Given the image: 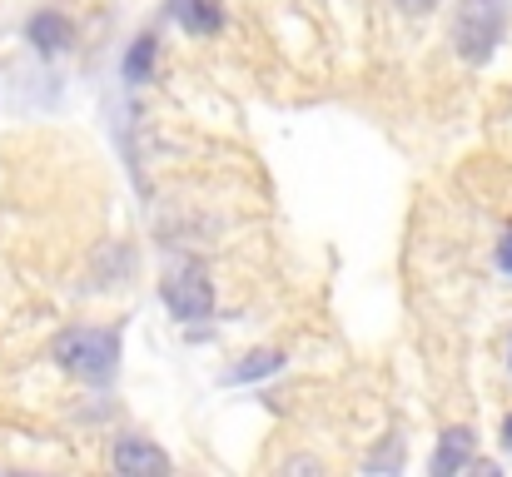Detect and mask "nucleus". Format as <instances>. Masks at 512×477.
Instances as JSON below:
<instances>
[{
	"label": "nucleus",
	"instance_id": "f257e3e1",
	"mask_svg": "<svg viewBox=\"0 0 512 477\" xmlns=\"http://www.w3.org/2000/svg\"><path fill=\"white\" fill-rule=\"evenodd\" d=\"M120 358H125L120 323H110V328L105 323H70L50 338V363L85 388H110L120 378Z\"/></svg>",
	"mask_w": 512,
	"mask_h": 477
},
{
	"label": "nucleus",
	"instance_id": "f03ea898",
	"mask_svg": "<svg viewBox=\"0 0 512 477\" xmlns=\"http://www.w3.org/2000/svg\"><path fill=\"white\" fill-rule=\"evenodd\" d=\"M512 0H458L453 5V55L463 65H488L508 40Z\"/></svg>",
	"mask_w": 512,
	"mask_h": 477
},
{
	"label": "nucleus",
	"instance_id": "7ed1b4c3",
	"mask_svg": "<svg viewBox=\"0 0 512 477\" xmlns=\"http://www.w3.org/2000/svg\"><path fill=\"white\" fill-rule=\"evenodd\" d=\"M160 304H165V309H170V318H174V323H184V328L209 323V318H214V309H219L209 269H204L199 259H179L174 269H165V279H160Z\"/></svg>",
	"mask_w": 512,
	"mask_h": 477
},
{
	"label": "nucleus",
	"instance_id": "20e7f679",
	"mask_svg": "<svg viewBox=\"0 0 512 477\" xmlns=\"http://www.w3.org/2000/svg\"><path fill=\"white\" fill-rule=\"evenodd\" d=\"M20 35H25V45H30L40 60H60V55L75 50V20H70L60 5H40V10H30L25 25H20Z\"/></svg>",
	"mask_w": 512,
	"mask_h": 477
},
{
	"label": "nucleus",
	"instance_id": "39448f33",
	"mask_svg": "<svg viewBox=\"0 0 512 477\" xmlns=\"http://www.w3.org/2000/svg\"><path fill=\"white\" fill-rule=\"evenodd\" d=\"M110 468L125 477H150V473H174V458L160 443L140 438V433H120L115 448H110Z\"/></svg>",
	"mask_w": 512,
	"mask_h": 477
},
{
	"label": "nucleus",
	"instance_id": "423d86ee",
	"mask_svg": "<svg viewBox=\"0 0 512 477\" xmlns=\"http://www.w3.org/2000/svg\"><path fill=\"white\" fill-rule=\"evenodd\" d=\"M473 458H478V428H473V423H453V428L438 433V448H433V458H428V473L458 477L473 468Z\"/></svg>",
	"mask_w": 512,
	"mask_h": 477
},
{
	"label": "nucleus",
	"instance_id": "0eeeda50",
	"mask_svg": "<svg viewBox=\"0 0 512 477\" xmlns=\"http://www.w3.org/2000/svg\"><path fill=\"white\" fill-rule=\"evenodd\" d=\"M170 10V20L189 35V40H214L219 30H224V0H170L165 5Z\"/></svg>",
	"mask_w": 512,
	"mask_h": 477
},
{
	"label": "nucleus",
	"instance_id": "6e6552de",
	"mask_svg": "<svg viewBox=\"0 0 512 477\" xmlns=\"http://www.w3.org/2000/svg\"><path fill=\"white\" fill-rule=\"evenodd\" d=\"M160 70V30H140L130 45H125V60H120V80L125 90H145Z\"/></svg>",
	"mask_w": 512,
	"mask_h": 477
},
{
	"label": "nucleus",
	"instance_id": "1a4fd4ad",
	"mask_svg": "<svg viewBox=\"0 0 512 477\" xmlns=\"http://www.w3.org/2000/svg\"><path fill=\"white\" fill-rule=\"evenodd\" d=\"M289 368V353L284 348H254V353H244L239 363H229L224 368V388H249V383H269L274 373H284Z\"/></svg>",
	"mask_w": 512,
	"mask_h": 477
},
{
	"label": "nucleus",
	"instance_id": "9d476101",
	"mask_svg": "<svg viewBox=\"0 0 512 477\" xmlns=\"http://www.w3.org/2000/svg\"><path fill=\"white\" fill-rule=\"evenodd\" d=\"M95 284H125L130 279V269H135V249L130 244H120V239H110L100 254H95Z\"/></svg>",
	"mask_w": 512,
	"mask_h": 477
},
{
	"label": "nucleus",
	"instance_id": "9b49d317",
	"mask_svg": "<svg viewBox=\"0 0 512 477\" xmlns=\"http://www.w3.org/2000/svg\"><path fill=\"white\" fill-rule=\"evenodd\" d=\"M363 473L368 477H398L403 473V438H398V433H388V438H378V443H373V453H368V458H363Z\"/></svg>",
	"mask_w": 512,
	"mask_h": 477
},
{
	"label": "nucleus",
	"instance_id": "f8f14e48",
	"mask_svg": "<svg viewBox=\"0 0 512 477\" xmlns=\"http://www.w3.org/2000/svg\"><path fill=\"white\" fill-rule=\"evenodd\" d=\"M493 259H498V269L512 279V229H503V239H498V249H493Z\"/></svg>",
	"mask_w": 512,
	"mask_h": 477
},
{
	"label": "nucleus",
	"instance_id": "ddd939ff",
	"mask_svg": "<svg viewBox=\"0 0 512 477\" xmlns=\"http://www.w3.org/2000/svg\"><path fill=\"white\" fill-rule=\"evenodd\" d=\"M393 5H398L403 15H433V10H438L443 0H393Z\"/></svg>",
	"mask_w": 512,
	"mask_h": 477
},
{
	"label": "nucleus",
	"instance_id": "4468645a",
	"mask_svg": "<svg viewBox=\"0 0 512 477\" xmlns=\"http://www.w3.org/2000/svg\"><path fill=\"white\" fill-rule=\"evenodd\" d=\"M498 448L512 458V413H503V428H498Z\"/></svg>",
	"mask_w": 512,
	"mask_h": 477
},
{
	"label": "nucleus",
	"instance_id": "2eb2a0df",
	"mask_svg": "<svg viewBox=\"0 0 512 477\" xmlns=\"http://www.w3.org/2000/svg\"><path fill=\"white\" fill-rule=\"evenodd\" d=\"M284 473H319V463H314V458H289Z\"/></svg>",
	"mask_w": 512,
	"mask_h": 477
},
{
	"label": "nucleus",
	"instance_id": "dca6fc26",
	"mask_svg": "<svg viewBox=\"0 0 512 477\" xmlns=\"http://www.w3.org/2000/svg\"><path fill=\"white\" fill-rule=\"evenodd\" d=\"M508 368H512V338H508Z\"/></svg>",
	"mask_w": 512,
	"mask_h": 477
}]
</instances>
